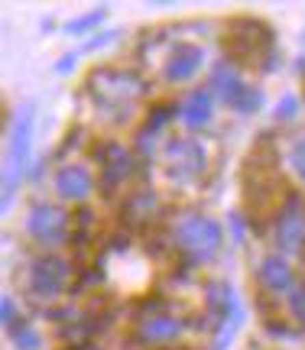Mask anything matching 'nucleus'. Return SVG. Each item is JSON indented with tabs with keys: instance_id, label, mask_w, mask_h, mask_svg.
Instances as JSON below:
<instances>
[{
	"instance_id": "2eb2a0df",
	"label": "nucleus",
	"mask_w": 305,
	"mask_h": 350,
	"mask_svg": "<svg viewBox=\"0 0 305 350\" xmlns=\"http://www.w3.org/2000/svg\"><path fill=\"white\" fill-rule=\"evenodd\" d=\"M286 165H289V172L305 182V130L302 133H293L289 143H286Z\"/></svg>"
},
{
	"instance_id": "20e7f679",
	"label": "nucleus",
	"mask_w": 305,
	"mask_h": 350,
	"mask_svg": "<svg viewBox=\"0 0 305 350\" xmlns=\"http://www.w3.org/2000/svg\"><path fill=\"white\" fill-rule=\"evenodd\" d=\"M26 282H29V292L39 295V299H55L65 286H68V262L59 256V253H42L29 262L26 269Z\"/></svg>"
},
{
	"instance_id": "7ed1b4c3",
	"label": "nucleus",
	"mask_w": 305,
	"mask_h": 350,
	"mask_svg": "<svg viewBox=\"0 0 305 350\" xmlns=\"http://www.w3.org/2000/svg\"><path fill=\"white\" fill-rule=\"evenodd\" d=\"M29 143H33V107H20L13 117L10 150H7V182H3V204H10L13 191L20 185L26 163H29Z\"/></svg>"
},
{
	"instance_id": "423d86ee",
	"label": "nucleus",
	"mask_w": 305,
	"mask_h": 350,
	"mask_svg": "<svg viewBox=\"0 0 305 350\" xmlns=\"http://www.w3.org/2000/svg\"><path fill=\"white\" fill-rule=\"evenodd\" d=\"M163 163H165V172L172 175V178H195V175L204 172L208 156H204V146L198 139L176 137V139L165 143Z\"/></svg>"
},
{
	"instance_id": "f3484780",
	"label": "nucleus",
	"mask_w": 305,
	"mask_h": 350,
	"mask_svg": "<svg viewBox=\"0 0 305 350\" xmlns=\"http://www.w3.org/2000/svg\"><path fill=\"white\" fill-rule=\"evenodd\" d=\"M104 16H107V10H94V13H88V16H78L75 23H68V33H88V29H94V26L101 23Z\"/></svg>"
},
{
	"instance_id": "9b49d317",
	"label": "nucleus",
	"mask_w": 305,
	"mask_h": 350,
	"mask_svg": "<svg viewBox=\"0 0 305 350\" xmlns=\"http://www.w3.org/2000/svg\"><path fill=\"white\" fill-rule=\"evenodd\" d=\"M101 169H104V182L114 188L130 178V172H133V156H130L120 143H111V146H104V152H101Z\"/></svg>"
},
{
	"instance_id": "f257e3e1",
	"label": "nucleus",
	"mask_w": 305,
	"mask_h": 350,
	"mask_svg": "<svg viewBox=\"0 0 305 350\" xmlns=\"http://www.w3.org/2000/svg\"><path fill=\"white\" fill-rule=\"evenodd\" d=\"M143 94V85L130 72L120 68H101L88 81V98L98 107L107 124H127L130 113L137 111V100Z\"/></svg>"
},
{
	"instance_id": "39448f33",
	"label": "nucleus",
	"mask_w": 305,
	"mask_h": 350,
	"mask_svg": "<svg viewBox=\"0 0 305 350\" xmlns=\"http://www.w3.org/2000/svg\"><path fill=\"white\" fill-rule=\"evenodd\" d=\"M208 91H211L215 98H224L234 111H241V113H250L260 107V91H254L250 85H243L241 75H237L230 65H215V68H211Z\"/></svg>"
},
{
	"instance_id": "a211bd4d",
	"label": "nucleus",
	"mask_w": 305,
	"mask_h": 350,
	"mask_svg": "<svg viewBox=\"0 0 305 350\" xmlns=\"http://www.w3.org/2000/svg\"><path fill=\"white\" fill-rule=\"evenodd\" d=\"M289 312L305 325V286H295L293 292H289Z\"/></svg>"
},
{
	"instance_id": "f8f14e48",
	"label": "nucleus",
	"mask_w": 305,
	"mask_h": 350,
	"mask_svg": "<svg viewBox=\"0 0 305 350\" xmlns=\"http://www.w3.org/2000/svg\"><path fill=\"white\" fill-rule=\"evenodd\" d=\"M302 243H305V217L293 204V208L280 217V224H276V247H280L282 253H295Z\"/></svg>"
},
{
	"instance_id": "dca6fc26",
	"label": "nucleus",
	"mask_w": 305,
	"mask_h": 350,
	"mask_svg": "<svg viewBox=\"0 0 305 350\" xmlns=\"http://www.w3.org/2000/svg\"><path fill=\"white\" fill-rule=\"evenodd\" d=\"M10 334H13V344H16L20 350H36L39 347V334L33 331V327H20V325H16Z\"/></svg>"
},
{
	"instance_id": "4468645a",
	"label": "nucleus",
	"mask_w": 305,
	"mask_h": 350,
	"mask_svg": "<svg viewBox=\"0 0 305 350\" xmlns=\"http://www.w3.org/2000/svg\"><path fill=\"white\" fill-rule=\"evenodd\" d=\"M178 113H182V124L185 126H204L211 120V113H215L211 94H208V91H191V94H185Z\"/></svg>"
},
{
	"instance_id": "6e6552de",
	"label": "nucleus",
	"mask_w": 305,
	"mask_h": 350,
	"mask_svg": "<svg viewBox=\"0 0 305 350\" xmlns=\"http://www.w3.org/2000/svg\"><path fill=\"white\" fill-rule=\"evenodd\" d=\"M202 62H204L202 46H195V42H178L176 49L169 52V59H165L163 75H165V81L182 85V81H191V78L202 72Z\"/></svg>"
},
{
	"instance_id": "6ab92c4d",
	"label": "nucleus",
	"mask_w": 305,
	"mask_h": 350,
	"mask_svg": "<svg viewBox=\"0 0 305 350\" xmlns=\"http://www.w3.org/2000/svg\"><path fill=\"white\" fill-rule=\"evenodd\" d=\"M0 318H3V325L10 327H16V305H13V299H3V305H0Z\"/></svg>"
},
{
	"instance_id": "ddd939ff",
	"label": "nucleus",
	"mask_w": 305,
	"mask_h": 350,
	"mask_svg": "<svg viewBox=\"0 0 305 350\" xmlns=\"http://www.w3.org/2000/svg\"><path fill=\"white\" fill-rule=\"evenodd\" d=\"M260 282H263L269 292H293L295 288L293 266L282 260V256H267V260L260 262Z\"/></svg>"
},
{
	"instance_id": "0eeeda50",
	"label": "nucleus",
	"mask_w": 305,
	"mask_h": 350,
	"mask_svg": "<svg viewBox=\"0 0 305 350\" xmlns=\"http://www.w3.org/2000/svg\"><path fill=\"white\" fill-rule=\"evenodd\" d=\"M26 234L33 240H39V243H46V247L62 243L65 234H68V214H65V208L49 204V201L33 204L29 214H26Z\"/></svg>"
},
{
	"instance_id": "9d476101",
	"label": "nucleus",
	"mask_w": 305,
	"mask_h": 350,
	"mask_svg": "<svg viewBox=\"0 0 305 350\" xmlns=\"http://www.w3.org/2000/svg\"><path fill=\"white\" fill-rule=\"evenodd\" d=\"M182 334V321L169 312H150L140 318V338L150 344H165Z\"/></svg>"
},
{
	"instance_id": "1a4fd4ad",
	"label": "nucleus",
	"mask_w": 305,
	"mask_h": 350,
	"mask_svg": "<svg viewBox=\"0 0 305 350\" xmlns=\"http://www.w3.org/2000/svg\"><path fill=\"white\" fill-rule=\"evenodd\" d=\"M55 191L65 201H85L94 191V175L81 163H68L55 172Z\"/></svg>"
},
{
	"instance_id": "f03ea898",
	"label": "nucleus",
	"mask_w": 305,
	"mask_h": 350,
	"mask_svg": "<svg viewBox=\"0 0 305 350\" xmlns=\"http://www.w3.org/2000/svg\"><path fill=\"white\" fill-rule=\"evenodd\" d=\"M172 237H176V243L189 253L191 260H211L221 250V243H224V230H221V224H217L215 217L189 211V214H182V217H176Z\"/></svg>"
}]
</instances>
